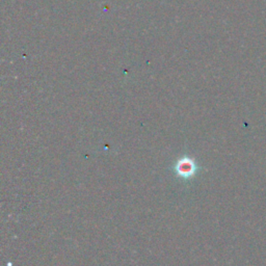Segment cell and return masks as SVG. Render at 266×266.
<instances>
[{
    "label": "cell",
    "mask_w": 266,
    "mask_h": 266,
    "mask_svg": "<svg viewBox=\"0 0 266 266\" xmlns=\"http://www.w3.org/2000/svg\"><path fill=\"white\" fill-rule=\"evenodd\" d=\"M175 172L179 178L190 179L196 175L197 165L192 158L186 156L182 157L176 163Z\"/></svg>",
    "instance_id": "6da1fadb"
}]
</instances>
